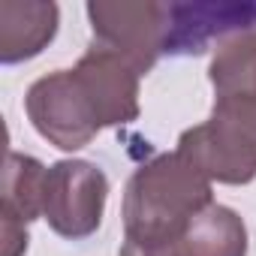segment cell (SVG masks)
<instances>
[{
    "instance_id": "cell-1",
    "label": "cell",
    "mask_w": 256,
    "mask_h": 256,
    "mask_svg": "<svg viewBox=\"0 0 256 256\" xmlns=\"http://www.w3.org/2000/svg\"><path fill=\"white\" fill-rule=\"evenodd\" d=\"M214 205L211 181L178 151L139 166L124 193V238L139 244L178 241L190 220Z\"/></svg>"
},
{
    "instance_id": "cell-2",
    "label": "cell",
    "mask_w": 256,
    "mask_h": 256,
    "mask_svg": "<svg viewBox=\"0 0 256 256\" xmlns=\"http://www.w3.org/2000/svg\"><path fill=\"white\" fill-rule=\"evenodd\" d=\"M178 154L208 181L250 184L256 178V100H214L211 118L181 133Z\"/></svg>"
},
{
    "instance_id": "cell-3",
    "label": "cell",
    "mask_w": 256,
    "mask_h": 256,
    "mask_svg": "<svg viewBox=\"0 0 256 256\" xmlns=\"http://www.w3.org/2000/svg\"><path fill=\"white\" fill-rule=\"evenodd\" d=\"M24 108L36 133L60 151H78L102 130V118L76 70L36 78L24 96Z\"/></svg>"
},
{
    "instance_id": "cell-4",
    "label": "cell",
    "mask_w": 256,
    "mask_h": 256,
    "mask_svg": "<svg viewBox=\"0 0 256 256\" xmlns=\"http://www.w3.org/2000/svg\"><path fill=\"white\" fill-rule=\"evenodd\" d=\"M88 18L100 46L118 52L139 76L151 72L166 54L172 4L154 0H120V4H88Z\"/></svg>"
},
{
    "instance_id": "cell-5",
    "label": "cell",
    "mask_w": 256,
    "mask_h": 256,
    "mask_svg": "<svg viewBox=\"0 0 256 256\" xmlns=\"http://www.w3.org/2000/svg\"><path fill=\"white\" fill-rule=\"evenodd\" d=\"M108 199V178L88 160H60L46 169L42 184V217L48 226L70 241L88 238L102 223Z\"/></svg>"
},
{
    "instance_id": "cell-6",
    "label": "cell",
    "mask_w": 256,
    "mask_h": 256,
    "mask_svg": "<svg viewBox=\"0 0 256 256\" xmlns=\"http://www.w3.org/2000/svg\"><path fill=\"white\" fill-rule=\"evenodd\" d=\"M250 28H256V4H172L166 54H202Z\"/></svg>"
},
{
    "instance_id": "cell-7",
    "label": "cell",
    "mask_w": 256,
    "mask_h": 256,
    "mask_svg": "<svg viewBox=\"0 0 256 256\" xmlns=\"http://www.w3.org/2000/svg\"><path fill=\"white\" fill-rule=\"evenodd\" d=\"M72 70L88 88L102 126H120L139 118V72L118 52L94 42Z\"/></svg>"
},
{
    "instance_id": "cell-8",
    "label": "cell",
    "mask_w": 256,
    "mask_h": 256,
    "mask_svg": "<svg viewBox=\"0 0 256 256\" xmlns=\"http://www.w3.org/2000/svg\"><path fill=\"white\" fill-rule=\"evenodd\" d=\"M58 34V6L36 0H0V60L36 58Z\"/></svg>"
},
{
    "instance_id": "cell-9",
    "label": "cell",
    "mask_w": 256,
    "mask_h": 256,
    "mask_svg": "<svg viewBox=\"0 0 256 256\" xmlns=\"http://www.w3.org/2000/svg\"><path fill=\"white\" fill-rule=\"evenodd\" d=\"M181 256H247V226L226 205L199 211L178 238Z\"/></svg>"
},
{
    "instance_id": "cell-10",
    "label": "cell",
    "mask_w": 256,
    "mask_h": 256,
    "mask_svg": "<svg viewBox=\"0 0 256 256\" xmlns=\"http://www.w3.org/2000/svg\"><path fill=\"white\" fill-rule=\"evenodd\" d=\"M208 76L214 100H256V28L220 42Z\"/></svg>"
},
{
    "instance_id": "cell-11",
    "label": "cell",
    "mask_w": 256,
    "mask_h": 256,
    "mask_svg": "<svg viewBox=\"0 0 256 256\" xmlns=\"http://www.w3.org/2000/svg\"><path fill=\"white\" fill-rule=\"evenodd\" d=\"M42 184H46V166L34 157L6 154L4 166V226L28 229L30 220L42 217Z\"/></svg>"
},
{
    "instance_id": "cell-12",
    "label": "cell",
    "mask_w": 256,
    "mask_h": 256,
    "mask_svg": "<svg viewBox=\"0 0 256 256\" xmlns=\"http://www.w3.org/2000/svg\"><path fill=\"white\" fill-rule=\"evenodd\" d=\"M118 256H181L178 241H166V244H139V241H126Z\"/></svg>"
}]
</instances>
